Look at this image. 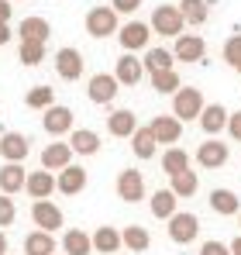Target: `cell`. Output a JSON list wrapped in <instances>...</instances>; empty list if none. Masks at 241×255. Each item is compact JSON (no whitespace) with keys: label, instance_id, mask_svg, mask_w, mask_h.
Segmentation results:
<instances>
[{"label":"cell","instance_id":"obj_1","mask_svg":"<svg viewBox=\"0 0 241 255\" xmlns=\"http://www.w3.org/2000/svg\"><path fill=\"white\" fill-rule=\"evenodd\" d=\"M203 93L197 86H183L179 93H172V118L179 121V125H186V121H200L203 114Z\"/></svg>","mask_w":241,"mask_h":255},{"label":"cell","instance_id":"obj_2","mask_svg":"<svg viewBox=\"0 0 241 255\" xmlns=\"http://www.w3.org/2000/svg\"><path fill=\"white\" fill-rule=\"evenodd\" d=\"M183 14H179V7H172V3H162V7H155V14H152V31L155 35H165V38H179L183 35Z\"/></svg>","mask_w":241,"mask_h":255},{"label":"cell","instance_id":"obj_3","mask_svg":"<svg viewBox=\"0 0 241 255\" xmlns=\"http://www.w3.org/2000/svg\"><path fill=\"white\" fill-rule=\"evenodd\" d=\"M86 35L90 38H111V35H118V14H114V7H90V14H86Z\"/></svg>","mask_w":241,"mask_h":255},{"label":"cell","instance_id":"obj_4","mask_svg":"<svg viewBox=\"0 0 241 255\" xmlns=\"http://www.w3.org/2000/svg\"><path fill=\"white\" fill-rule=\"evenodd\" d=\"M197 235H200V217H197V214L176 211L169 217V238H172L176 245H190Z\"/></svg>","mask_w":241,"mask_h":255},{"label":"cell","instance_id":"obj_5","mask_svg":"<svg viewBox=\"0 0 241 255\" xmlns=\"http://www.w3.org/2000/svg\"><path fill=\"white\" fill-rule=\"evenodd\" d=\"M55 73H59L66 83H76L83 76V52L80 48H73V45L59 48V52H55Z\"/></svg>","mask_w":241,"mask_h":255},{"label":"cell","instance_id":"obj_6","mask_svg":"<svg viewBox=\"0 0 241 255\" xmlns=\"http://www.w3.org/2000/svg\"><path fill=\"white\" fill-rule=\"evenodd\" d=\"M148 38H152V28L145 24V21H127L124 28H118V42L124 52H138V48H145L148 45Z\"/></svg>","mask_w":241,"mask_h":255},{"label":"cell","instance_id":"obj_7","mask_svg":"<svg viewBox=\"0 0 241 255\" xmlns=\"http://www.w3.org/2000/svg\"><path fill=\"white\" fill-rule=\"evenodd\" d=\"M118 197L124 204H138L145 200V176L138 169H120L118 172Z\"/></svg>","mask_w":241,"mask_h":255},{"label":"cell","instance_id":"obj_8","mask_svg":"<svg viewBox=\"0 0 241 255\" xmlns=\"http://www.w3.org/2000/svg\"><path fill=\"white\" fill-rule=\"evenodd\" d=\"M86 97H90L93 104H100V107L114 104V97H118V80H114V73H97V76H90Z\"/></svg>","mask_w":241,"mask_h":255},{"label":"cell","instance_id":"obj_9","mask_svg":"<svg viewBox=\"0 0 241 255\" xmlns=\"http://www.w3.org/2000/svg\"><path fill=\"white\" fill-rule=\"evenodd\" d=\"M31 221H35L38 231L55 235V231L62 228V211H59L52 200H35V204H31Z\"/></svg>","mask_w":241,"mask_h":255},{"label":"cell","instance_id":"obj_10","mask_svg":"<svg viewBox=\"0 0 241 255\" xmlns=\"http://www.w3.org/2000/svg\"><path fill=\"white\" fill-rule=\"evenodd\" d=\"M66 166H73V148L69 141H52L41 148V169L45 172H62Z\"/></svg>","mask_w":241,"mask_h":255},{"label":"cell","instance_id":"obj_11","mask_svg":"<svg viewBox=\"0 0 241 255\" xmlns=\"http://www.w3.org/2000/svg\"><path fill=\"white\" fill-rule=\"evenodd\" d=\"M28 152H31V145H28V138L21 131H3L0 134V155H3V162H24Z\"/></svg>","mask_w":241,"mask_h":255},{"label":"cell","instance_id":"obj_12","mask_svg":"<svg viewBox=\"0 0 241 255\" xmlns=\"http://www.w3.org/2000/svg\"><path fill=\"white\" fill-rule=\"evenodd\" d=\"M141 76H145L141 59L131 55V52H124V55L118 59V66H114V80H118V86H134V83H141Z\"/></svg>","mask_w":241,"mask_h":255},{"label":"cell","instance_id":"obj_13","mask_svg":"<svg viewBox=\"0 0 241 255\" xmlns=\"http://www.w3.org/2000/svg\"><path fill=\"white\" fill-rule=\"evenodd\" d=\"M86 169L83 166H66V169L55 176V190L62 193V197H76V193H83L86 190Z\"/></svg>","mask_w":241,"mask_h":255},{"label":"cell","instance_id":"obj_14","mask_svg":"<svg viewBox=\"0 0 241 255\" xmlns=\"http://www.w3.org/2000/svg\"><path fill=\"white\" fill-rule=\"evenodd\" d=\"M24 183H28V169H24L21 162H3V166H0V193H3V197L21 193Z\"/></svg>","mask_w":241,"mask_h":255},{"label":"cell","instance_id":"obj_15","mask_svg":"<svg viewBox=\"0 0 241 255\" xmlns=\"http://www.w3.org/2000/svg\"><path fill=\"white\" fill-rule=\"evenodd\" d=\"M197 162H200V169H221L228 162V145L217 141V138H207L197 148Z\"/></svg>","mask_w":241,"mask_h":255},{"label":"cell","instance_id":"obj_16","mask_svg":"<svg viewBox=\"0 0 241 255\" xmlns=\"http://www.w3.org/2000/svg\"><path fill=\"white\" fill-rule=\"evenodd\" d=\"M148 128H152L155 141H159V145H169V148H172V145L179 141V134H183V125H179L172 114H159V118H152V125H148Z\"/></svg>","mask_w":241,"mask_h":255},{"label":"cell","instance_id":"obj_17","mask_svg":"<svg viewBox=\"0 0 241 255\" xmlns=\"http://www.w3.org/2000/svg\"><path fill=\"white\" fill-rule=\"evenodd\" d=\"M203 52H207V42H203L200 35H179L176 48H172V59H179V62H200Z\"/></svg>","mask_w":241,"mask_h":255},{"label":"cell","instance_id":"obj_18","mask_svg":"<svg viewBox=\"0 0 241 255\" xmlns=\"http://www.w3.org/2000/svg\"><path fill=\"white\" fill-rule=\"evenodd\" d=\"M41 128L48 131V134H66V131H73V111L69 107H62V104H55V107H48L45 111V118H41Z\"/></svg>","mask_w":241,"mask_h":255},{"label":"cell","instance_id":"obj_19","mask_svg":"<svg viewBox=\"0 0 241 255\" xmlns=\"http://www.w3.org/2000/svg\"><path fill=\"white\" fill-rule=\"evenodd\" d=\"M48 35H52V24L45 21V17H24L21 24H17V38L21 42H38V45H45L48 42Z\"/></svg>","mask_w":241,"mask_h":255},{"label":"cell","instance_id":"obj_20","mask_svg":"<svg viewBox=\"0 0 241 255\" xmlns=\"http://www.w3.org/2000/svg\"><path fill=\"white\" fill-rule=\"evenodd\" d=\"M107 131H111L114 138H131V134L138 131V118H134V111H127V107L114 111V114L107 118Z\"/></svg>","mask_w":241,"mask_h":255},{"label":"cell","instance_id":"obj_21","mask_svg":"<svg viewBox=\"0 0 241 255\" xmlns=\"http://www.w3.org/2000/svg\"><path fill=\"white\" fill-rule=\"evenodd\" d=\"M24 190L31 193V200H48L52 193H55V176L52 172H28V183H24Z\"/></svg>","mask_w":241,"mask_h":255},{"label":"cell","instance_id":"obj_22","mask_svg":"<svg viewBox=\"0 0 241 255\" xmlns=\"http://www.w3.org/2000/svg\"><path fill=\"white\" fill-rule=\"evenodd\" d=\"M241 200L235 190H224V186H217V190H210V211L221 214V217H231V214H238Z\"/></svg>","mask_w":241,"mask_h":255},{"label":"cell","instance_id":"obj_23","mask_svg":"<svg viewBox=\"0 0 241 255\" xmlns=\"http://www.w3.org/2000/svg\"><path fill=\"white\" fill-rule=\"evenodd\" d=\"M90 242H93V252L114 255L120 249V231H118V228H111V224H104V228H97V231L90 235Z\"/></svg>","mask_w":241,"mask_h":255},{"label":"cell","instance_id":"obj_24","mask_svg":"<svg viewBox=\"0 0 241 255\" xmlns=\"http://www.w3.org/2000/svg\"><path fill=\"white\" fill-rule=\"evenodd\" d=\"M228 107L224 104H207L203 107V114H200V128L207 131V134H217V131H224L228 128Z\"/></svg>","mask_w":241,"mask_h":255},{"label":"cell","instance_id":"obj_25","mask_svg":"<svg viewBox=\"0 0 241 255\" xmlns=\"http://www.w3.org/2000/svg\"><path fill=\"white\" fill-rule=\"evenodd\" d=\"M69 148H73L76 155H97V152H100V134L90 131V128H76L73 138H69Z\"/></svg>","mask_w":241,"mask_h":255},{"label":"cell","instance_id":"obj_26","mask_svg":"<svg viewBox=\"0 0 241 255\" xmlns=\"http://www.w3.org/2000/svg\"><path fill=\"white\" fill-rule=\"evenodd\" d=\"M62 252H66V255H90V252H93V242H90L86 231L69 228V231L62 235Z\"/></svg>","mask_w":241,"mask_h":255},{"label":"cell","instance_id":"obj_27","mask_svg":"<svg viewBox=\"0 0 241 255\" xmlns=\"http://www.w3.org/2000/svg\"><path fill=\"white\" fill-rule=\"evenodd\" d=\"M120 245L131 249V252H148V245H152L148 228H141V224H127V228L120 231Z\"/></svg>","mask_w":241,"mask_h":255},{"label":"cell","instance_id":"obj_28","mask_svg":"<svg viewBox=\"0 0 241 255\" xmlns=\"http://www.w3.org/2000/svg\"><path fill=\"white\" fill-rule=\"evenodd\" d=\"M155 134H152V128H138L134 134H131V152L138 155V159H152L155 155Z\"/></svg>","mask_w":241,"mask_h":255},{"label":"cell","instance_id":"obj_29","mask_svg":"<svg viewBox=\"0 0 241 255\" xmlns=\"http://www.w3.org/2000/svg\"><path fill=\"white\" fill-rule=\"evenodd\" d=\"M148 207H152V214H155L159 221H169V217L176 214V193H172V190H155L152 200H148Z\"/></svg>","mask_w":241,"mask_h":255},{"label":"cell","instance_id":"obj_30","mask_svg":"<svg viewBox=\"0 0 241 255\" xmlns=\"http://www.w3.org/2000/svg\"><path fill=\"white\" fill-rule=\"evenodd\" d=\"M24 255H55V238L48 231H31L24 238Z\"/></svg>","mask_w":241,"mask_h":255},{"label":"cell","instance_id":"obj_31","mask_svg":"<svg viewBox=\"0 0 241 255\" xmlns=\"http://www.w3.org/2000/svg\"><path fill=\"white\" fill-rule=\"evenodd\" d=\"M169 179H172V186H169V190L176 193V200H179V197H193V193L200 190V176H197L193 169L176 172V176H169Z\"/></svg>","mask_w":241,"mask_h":255},{"label":"cell","instance_id":"obj_32","mask_svg":"<svg viewBox=\"0 0 241 255\" xmlns=\"http://www.w3.org/2000/svg\"><path fill=\"white\" fill-rule=\"evenodd\" d=\"M24 104L31 107V111H48V107H55V90L52 86H31L28 93H24Z\"/></svg>","mask_w":241,"mask_h":255},{"label":"cell","instance_id":"obj_33","mask_svg":"<svg viewBox=\"0 0 241 255\" xmlns=\"http://www.w3.org/2000/svg\"><path fill=\"white\" fill-rule=\"evenodd\" d=\"M179 14H183L186 24H203L210 17V3L207 0H183L179 3Z\"/></svg>","mask_w":241,"mask_h":255},{"label":"cell","instance_id":"obj_34","mask_svg":"<svg viewBox=\"0 0 241 255\" xmlns=\"http://www.w3.org/2000/svg\"><path fill=\"white\" fill-rule=\"evenodd\" d=\"M162 169H165V176H176V172H186L190 169V155L183 152V148H165V155H162Z\"/></svg>","mask_w":241,"mask_h":255},{"label":"cell","instance_id":"obj_35","mask_svg":"<svg viewBox=\"0 0 241 255\" xmlns=\"http://www.w3.org/2000/svg\"><path fill=\"white\" fill-rule=\"evenodd\" d=\"M148 76H152V90L155 93H179L183 90L176 69H162V73H148Z\"/></svg>","mask_w":241,"mask_h":255},{"label":"cell","instance_id":"obj_36","mask_svg":"<svg viewBox=\"0 0 241 255\" xmlns=\"http://www.w3.org/2000/svg\"><path fill=\"white\" fill-rule=\"evenodd\" d=\"M141 66H145L148 73L172 69V52H169V48H148V52H145V59H141Z\"/></svg>","mask_w":241,"mask_h":255},{"label":"cell","instance_id":"obj_37","mask_svg":"<svg viewBox=\"0 0 241 255\" xmlns=\"http://www.w3.org/2000/svg\"><path fill=\"white\" fill-rule=\"evenodd\" d=\"M17 59H21L24 66H38V62H45V45H38V42H21Z\"/></svg>","mask_w":241,"mask_h":255},{"label":"cell","instance_id":"obj_38","mask_svg":"<svg viewBox=\"0 0 241 255\" xmlns=\"http://www.w3.org/2000/svg\"><path fill=\"white\" fill-rule=\"evenodd\" d=\"M221 55H224V62H228V66H235V69L241 66V31H235V35L224 42Z\"/></svg>","mask_w":241,"mask_h":255},{"label":"cell","instance_id":"obj_39","mask_svg":"<svg viewBox=\"0 0 241 255\" xmlns=\"http://www.w3.org/2000/svg\"><path fill=\"white\" fill-rule=\"evenodd\" d=\"M14 221H17V207H14V200L0 193V231H3V228H10Z\"/></svg>","mask_w":241,"mask_h":255},{"label":"cell","instance_id":"obj_40","mask_svg":"<svg viewBox=\"0 0 241 255\" xmlns=\"http://www.w3.org/2000/svg\"><path fill=\"white\" fill-rule=\"evenodd\" d=\"M111 7H114V14H134L141 7V0H111Z\"/></svg>","mask_w":241,"mask_h":255},{"label":"cell","instance_id":"obj_41","mask_svg":"<svg viewBox=\"0 0 241 255\" xmlns=\"http://www.w3.org/2000/svg\"><path fill=\"white\" fill-rule=\"evenodd\" d=\"M200 255H231V249H228L224 242H203Z\"/></svg>","mask_w":241,"mask_h":255},{"label":"cell","instance_id":"obj_42","mask_svg":"<svg viewBox=\"0 0 241 255\" xmlns=\"http://www.w3.org/2000/svg\"><path fill=\"white\" fill-rule=\"evenodd\" d=\"M228 131H231L235 141H241V111H235V114L228 118Z\"/></svg>","mask_w":241,"mask_h":255},{"label":"cell","instance_id":"obj_43","mask_svg":"<svg viewBox=\"0 0 241 255\" xmlns=\"http://www.w3.org/2000/svg\"><path fill=\"white\" fill-rule=\"evenodd\" d=\"M10 14H14L10 0H0V24H10Z\"/></svg>","mask_w":241,"mask_h":255},{"label":"cell","instance_id":"obj_44","mask_svg":"<svg viewBox=\"0 0 241 255\" xmlns=\"http://www.w3.org/2000/svg\"><path fill=\"white\" fill-rule=\"evenodd\" d=\"M10 35H14V31H10V24H0V45L10 42Z\"/></svg>","mask_w":241,"mask_h":255},{"label":"cell","instance_id":"obj_45","mask_svg":"<svg viewBox=\"0 0 241 255\" xmlns=\"http://www.w3.org/2000/svg\"><path fill=\"white\" fill-rule=\"evenodd\" d=\"M228 249H231V255H241V235L231 242V245H228Z\"/></svg>","mask_w":241,"mask_h":255},{"label":"cell","instance_id":"obj_46","mask_svg":"<svg viewBox=\"0 0 241 255\" xmlns=\"http://www.w3.org/2000/svg\"><path fill=\"white\" fill-rule=\"evenodd\" d=\"M0 255H7V235L0 231Z\"/></svg>","mask_w":241,"mask_h":255},{"label":"cell","instance_id":"obj_47","mask_svg":"<svg viewBox=\"0 0 241 255\" xmlns=\"http://www.w3.org/2000/svg\"><path fill=\"white\" fill-rule=\"evenodd\" d=\"M238 76H241V66H238Z\"/></svg>","mask_w":241,"mask_h":255}]
</instances>
